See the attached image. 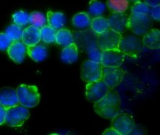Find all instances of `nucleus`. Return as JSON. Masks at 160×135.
I'll list each match as a JSON object with an SVG mask.
<instances>
[{
  "mask_svg": "<svg viewBox=\"0 0 160 135\" xmlns=\"http://www.w3.org/2000/svg\"><path fill=\"white\" fill-rule=\"evenodd\" d=\"M121 104L122 101L119 95L113 89H111L103 98L94 103L93 108L98 116L111 119L119 112Z\"/></svg>",
  "mask_w": 160,
  "mask_h": 135,
  "instance_id": "f257e3e1",
  "label": "nucleus"
},
{
  "mask_svg": "<svg viewBox=\"0 0 160 135\" xmlns=\"http://www.w3.org/2000/svg\"><path fill=\"white\" fill-rule=\"evenodd\" d=\"M144 45L142 39L134 34H122L118 49L125 56L136 58L143 51Z\"/></svg>",
  "mask_w": 160,
  "mask_h": 135,
  "instance_id": "f03ea898",
  "label": "nucleus"
},
{
  "mask_svg": "<svg viewBox=\"0 0 160 135\" xmlns=\"http://www.w3.org/2000/svg\"><path fill=\"white\" fill-rule=\"evenodd\" d=\"M19 104L27 108H33L40 102V95L36 86L21 84L16 90Z\"/></svg>",
  "mask_w": 160,
  "mask_h": 135,
  "instance_id": "7ed1b4c3",
  "label": "nucleus"
},
{
  "mask_svg": "<svg viewBox=\"0 0 160 135\" xmlns=\"http://www.w3.org/2000/svg\"><path fill=\"white\" fill-rule=\"evenodd\" d=\"M153 21L149 14H131L128 16V30L133 34L143 37L152 29Z\"/></svg>",
  "mask_w": 160,
  "mask_h": 135,
  "instance_id": "20e7f679",
  "label": "nucleus"
},
{
  "mask_svg": "<svg viewBox=\"0 0 160 135\" xmlns=\"http://www.w3.org/2000/svg\"><path fill=\"white\" fill-rule=\"evenodd\" d=\"M30 117L28 108L22 105H17L6 110L5 123L11 127H21Z\"/></svg>",
  "mask_w": 160,
  "mask_h": 135,
  "instance_id": "39448f33",
  "label": "nucleus"
},
{
  "mask_svg": "<svg viewBox=\"0 0 160 135\" xmlns=\"http://www.w3.org/2000/svg\"><path fill=\"white\" fill-rule=\"evenodd\" d=\"M102 65L99 62L87 60L81 66V78L86 83L93 82L101 79Z\"/></svg>",
  "mask_w": 160,
  "mask_h": 135,
  "instance_id": "423d86ee",
  "label": "nucleus"
},
{
  "mask_svg": "<svg viewBox=\"0 0 160 135\" xmlns=\"http://www.w3.org/2000/svg\"><path fill=\"white\" fill-rule=\"evenodd\" d=\"M122 35L115 32L110 28L98 35L97 45L98 47L105 51L109 49H117L119 45Z\"/></svg>",
  "mask_w": 160,
  "mask_h": 135,
  "instance_id": "0eeeda50",
  "label": "nucleus"
},
{
  "mask_svg": "<svg viewBox=\"0 0 160 135\" xmlns=\"http://www.w3.org/2000/svg\"><path fill=\"white\" fill-rule=\"evenodd\" d=\"M110 90L102 79L93 82L87 83L86 86V96L89 102L96 103L103 98Z\"/></svg>",
  "mask_w": 160,
  "mask_h": 135,
  "instance_id": "6e6552de",
  "label": "nucleus"
},
{
  "mask_svg": "<svg viewBox=\"0 0 160 135\" xmlns=\"http://www.w3.org/2000/svg\"><path fill=\"white\" fill-rule=\"evenodd\" d=\"M124 76V71L120 67H103L101 79L107 84L110 90L119 85Z\"/></svg>",
  "mask_w": 160,
  "mask_h": 135,
  "instance_id": "1a4fd4ad",
  "label": "nucleus"
},
{
  "mask_svg": "<svg viewBox=\"0 0 160 135\" xmlns=\"http://www.w3.org/2000/svg\"><path fill=\"white\" fill-rule=\"evenodd\" d=\"M134 124V118L127 113L118 112L111 119V127L114 128L120 135L129 134Z\"/></svg>",
  "mask_w": 160,
  "mask_h": 135,
  "instance_id": "9d476101",
  "label": "nucleus"
},
{
  "mask_svg": "<svg viewBox=\"0 0 160 135\" xmlns=\"http://www.w3.org/2000/svg\"><path fill=\"white\" fill-rule=\"evenodd\" d=\"M98 35L93 32L91 29H87L83 31L76 33V37L73 40H76V44L78 48L87 52L92 47L97 45Z\"/></svg>",
  "mask_w": 160,
  "mask_h": 135,
  "instance_id": "9b49d317",
  "label": "nucleus"
},
{
  "mask_svg": "<svg viewBox=\"0 0 160 135\" xmlns=\"http://www.w3.org/2000/svg\"><path fill=\"white\" fill-rule=\"evenodd\" d=\"M107 19L111 30L121 35L128 30V16L126 12H112Z\"/></svg>",
  "mask_w": 160,
  "mask_h": 135,
  "instance_id": "f8f14e48",
  "label": "nucleus"
},
{
  "mask_svg": "<svg viewBox=\"0 0 160 135\" xmlns=\"http://www.w3.org/2000/svg\"><path fill=\"white\" fill-rule=\"evenodd\" d=\"M125 59V55L117 49H109L103 51L101 64L103 67H120Z\"/></svg>",
  "mask_w": 160,
  "mask_h": 135,
  "instance_id": "ddd939ff",
  "label": "nucleus"
},
{
  "mask_svg": "<svg viewBox=\"0 0 160 135\" xmlns=\"http://www.w3.org/2000/svg\"><path fill=\"white\" fill-rule=\"evenodd\" d=\"M0 105L6 109L18 105L19 101L16 90L9 86L0 89Z\"/></svg>",
  "mask_w": 160,
  "mask_h": 135,
  "instance_id": "4468645a",
  "label": "nucleus"
},
{
  "mask_svg": "<svg viewBox=\"0 0 160 135\" xmlns=\"http://www.w3.org/2000/svg\"><path fill=\"white\" fill-rule=\"evenodd\" d=\"M10 59L15 63L20 64L24 61L27 53L26 45L21 42H13L7 50Z\"/></svg>",
  "mask_w": 160,
  "mask_h": 135,
  "instance_id": "2eb2a0df",
  "label": "nucleus"
},
{
  "mask_svg": "<svg viewBox=\"0 0 160 135\" xmlns=\"http://www.w3.org/2000/svg\"><path fill=\"white\" fill-rule=\"evenodd\" d=\"M21 40L26 46L38 44L41 40L40 29L33 25L29 26L23 30Z\"/></svg>",
  "mask_w": 160,
  "mask_h": 135,
  "instance_id": "dca6fc26",
  "label": "nucleus"
},
{
  "mask_svg": "<svg viewBox=\"0 0 160 135\" xmlns=\"http://www.w3.org/2000/svg\"><path fill=\"white\" fill-rule=\"evenodd\" d=\"M143 44L151 49H157L160 47V32L158 29H152L142 37Z\"/></svg>",
  "mask_w": 160,
  "mask_h": 135,
  "instance_id": "f3484780",
  "label": "nucleus"
},
{
  "mask_svg": "<svg viewBox=\"0 0 160 135\" xmlns=\"http://www.w3.org/2000/svg\"><path fill=\"white\" fill-rule=\"evenodd\" d=\"M27 53L31 59L36 62H40L48 56V49L44 45L35 44L28 46Z\"/></svg>",
  "mask_w": 160,
  "mask_h": 135,
  "instance_id": "a211bd4d",
  "label": "nucleus"
},
{
  "mask_svg": "<svg viewBox=\"0 0 160 135\" xmlns=\"http://www.w3.org/2000/svg\"><path fill=\"white\" fill-rule=\"evenodd\" d=\"M78 57V48L75 42L65 47L60 54L61 60L67 64H72L76 62Z\"/></svg>",
  "mask_w": 160,
  "mask_h": 135,
  "instance_id": "6ab92c4d",
  "label": "nucleus"
},
{
  "mask_svg": "<svg viewBox=\"0 0 160 135\" xmlns=\"http://www.w3.org/2000/svg\"><path fill=\"white\" fill-rule=\"evenodd\" d=\"M65 16L62 13L60 12H48L47 13V21L48 26L55 29V30H60L65 25Z\"/></svg>",
  "mask_w": 160,
  "mask_h": 135,
  "instance_id": "aec40b11",
  "label": "nucleus"
},
{
  "mask_svg": "<svg viewBox=\"0 0 160 135\" xmlns=\"http://www.w3.org/2000/svg\"><path fill=\"white\" fill-rule=\"evenodd\" d=\"M73 35L69 30L61 28L57 31L55 35V42L58 44L65 47L71 44L73 42Z\"/></svg>",
  "mask_w": 160,
  "mask_h": 135,
  "instance_id": "412c9836",
  "label": "nucleus"
},
{
  "mask_svg": "<svg viewBox=\"0 0 160 135\" xmlns=\"http://www.w3.org/2000/svg\"><path fill=\"white\" fill-rule=\"evenodd\" d=\"M91 17L86 12L76 14L72 19V25L78 30H84L88 28L91 25Z\"/></svg>",
  "mask_w": 160,
  "mask_h": 135,
  "instance_id": "4be33fe9",
  "label": "nucleus"
},
{
  "mask_svg": "<svg viewBox=\"0 0 160 135\" xmlns=\"http://www.w3.org/2000/svg\"><path fill=\"white\" fill-rule=\"evenodd\" d=\"M91 29L97 35L102 33L109 28L108 19L102 16L94 17L91 21Z\"/></svg>",
  "mask_w": 160,
  "mask_h": 135,
  "instance_id": "5701e85b",
  "label": "nucleus"
},
{
  "mask_svg": "<svg viewBox=\"0 0 160 135\" xmlns=\"http://www.w3.org/2000/svg\"><path fill=\"white\" fill-rule=\"evenodd\" d=\"M106 6L112 12H125L129 6L128 0H107Z\"/></svg>",
  "mask_w": 160,
  "mask_h": 135,
  "instance_id": "b1692460",
  "label": "nucleus"
},
{
  "mask_svg": "<svg viewBox=\"0 0 160 135\" xmlns=\"http://www.w3.org/2000/svg\"><path fill=\"white\" fill-rule=\"evenodd\" d=\"M57 30L50 26H44L40 28L41 40L45 43L50 44L55 42V35H56Z\"/></svg>",
  "mask_w": 160,
  "mask_h": 135,
  "instance_id": "393cba45",
  "label": "nucleus"
},
{
  "mask_svg": "<svg viewBox=\"0 0 160 135\" xmlns=\"http://www.w3.org/2000/svg\"><path fill=\"white\" fill-rule=\"evenodd\" d=\"M106 10L105 4L98 0H91L89 2V14L95 16H102Z\"/></svg>",
  "mask_w": 160,
  "mask_h": 135,
  "instance_id": "a878e982",
  "label": "nucleus"
},
{
  "mask_svg": "<svg viewBox=\"0 0 160 135\" xmlns=\"http://www.w3.org/2000/svg\"><path fill=\"white\" fill-rule=\"evenodd\" d=\"M22 32L23 30L22 26L17 25L15 24L9 25L5 30L6 35H7L12 42H18V41L20 40Z\"/></svg>",
  "mask_w": 160,
  "mask_h": 135,
  "instance_id": "bb28decb",
  "label": "nucleus"
},
{
  "mask_svg": "<svg viewBox=\"0 0 160 135\" xmlns=\"http://www.w3.org/2000/svg\"><path fill=\"white\" fill-rule=\"evenodd\" d=\"M29 22L31 25L37 26L38 28H42L45 25L46 19L44 14L40 12H33L30 14Z\"/></svg>",
  "mask_w": 160,
  "mask_h": 135,
  "instance_id": "cd10ccee",
  "label": "nucleus"
},
{
  "mask_svg": "<svg viewBox=\"0 0 160 135\" xmlns=\"http://www.w3.org/2000/svg\"><path fill=\"white\" fill-rule=\"evenodd\" d=\"M29 17L30 15L24 11H18L13 14L12 20L17 25L23 26L29 23Z\"/></svg>",
  "mask_w": 160,
  "mask_h": 135,
  "instance_id": "c85d7f7f",
  "label": "nucleus"
},
{
  "mask_svg": "<svg viewBox=\"0 0 160 135\" xmlns=\"http://www.w3.org/2000/svg\"><path fill=\"white\" fill-rule=\"evenodd\" d=\"M150 8H151V7L148 6L147 4L144 3V2H135L134 5L132 7V9H131V11H132V13L131 14H149V15Z\"/></svg>",
  "mask_w": 160,
  "mask_h": 135,
  "instance_id": "c756f323",
  "label": "nucleus"
},
{
  "mask_svg": "<svg viewBox=\"0 0 160 135\" xmlns=\"http://www.w3.org/2000/svg\"><path fill=\"white\" fill-rule=\"evenodd\" d=\"M103 50L98 47V45L92 47L91 49H89L87 52V54L88 55L89 60H91L93 62H99L101 63V57H102Z\"/></svg>",
  "mask_w": 160,
  "mask_h": 135,
  "instance_id": "7c9ffc66",
  "label": "nucleus"
},
{
  "mask_svg": "<svg viewBox=\"0 0 160 135\" xmlns=\"http://www.w3.org/2000/svg\"><path fill=\"white\" fill-rule=\"evenodd\" d=\"M12 42L6 33H0V51H7Z\"/></svg>",
  "mask_w": 160,
  "mask_h": 135,
  "instance_id": "2f4dec72",
  "label": "nucleus"
},
{
  "mask_svg": "<svg viewBox=\"0 0 160 135\" xmlns=\"http://www.w3.org/2000/svg\"><path fill=\"white\" fill-rule=\"evenodd\" d=\"M160 7L159 6L151 7L150 8V12H149V16H151L152 19H154V20L159 21L160 19Z\"/></svg>",
  "mask_w": 160,
  "mask_h": 135,
  "instance_id": "473e14b6",
  "label": "nucleus"
},
{
  "mask_svg": "<svg viewBox=\"0 0 160 135\" xmlns=\"http://www.w3.org/2000/svg\"><path fill=\"white\" fill-rule=\"evenodd\" d=\"M145 132L147 131L145 130L144 126L141 124H134V127L131 130L128 134H146L147 133Z\"/></svg>",
  "mask_w": 160,
  "mask_h": 135,
  "instance_id": "72a5a7b5",
  "label": "nucleus"
},
{
  "mask_svg": "<svg viewBox=\"0 0 160 135\" xmlns=\"http://www.w3.org/2000/svg\"><path fill=\"white\" fill-rule=\"evenodd\" d=\"M6 109L3 106L0 105V126L5 123V116H6Z\"/></svg>",
  "mask_w": 160,
  "mask_h": 135,
  "instance_id": "f704fd0d",
  "label": "nucleus"
},
{
  "mask_svg": "<svg viewBox=\"0 0 160 135\" xmlns=\"http://www.w3.org/2000/svg\"><path fill=\"white\" fill-rule=\"evenodd\" d=\"M144 3L150 7H154L160 5V0H144Z\"/></svg>",
  "mask_w": 160,
  "mask_h": 135,
  "instance_id": "c9c22d12",
  "label": "nucleus"
},
{
  "mask_svg": "<svg viewBox=\"0 0 160 135\" xmlns=\"http://www.w3.org/2000/svg\"><path fill=\"white\" fill-rule=\"evenodd\" d=\"M103 135H120L119 133H118V132L116 131L114 128H113L112 127H111V128L106 129L105 131L103 132Z\"/></svg>",
  "mask_w": 160,
  "mask_h": 135,
  "instance_id": "e433bc0d",
  "label": "nucleus"
},
{
  "mask_svg": "<svg viewBox=\"0 0 160 135\" xmlns=\"http://www.w3.org/2000/svg\"><path fill=\"white\" fill-rule=\"evenodd\" d=\"M128 1H131V2H140L141 0H128Z\"/></svg>",
  "mask_w": 160,
  "mask_h": 135,
  "instance_id": "4c0bfd02",
  "label": "nucleus"
}]
</instances>
